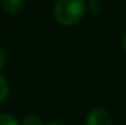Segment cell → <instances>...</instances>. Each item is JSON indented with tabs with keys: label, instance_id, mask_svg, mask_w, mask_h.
Here are the masks:
<instances>
[{
	"label": "cell",
	"instance_id": "obj_7",
	"mask_svg": "<svg viewBox=\"0 0 126 125\" xmlns=\"http://www.w3.org/2000/svg\"><path fill=\"white\" fill-rule=\"evenodd\" d=\"M87 5H89V8H90V12H91L93 15H99L102 11H103V3L98 1V0L90 1Z\"/></svg>",
	"mask_w": 126,
	"mask_h": 125
},
{
	"label": "cell",
	"instance_id": "obj_9",
	"mask_svg": "<svg viewBox=\"0 0 126 125\" xmlns=\"http://www.w3.org/2000/svg\"><path fill=\"white\" fill-rule=\"evenodd\" d=\"M122 47H124V50H125V53H126V35L122 38Z\"/></svg>",
	"mask_w": 126,
	"mask_h": 125
},
{
	"label": "cell",
	"instance_id": "obj_6",
	"mask_svg": "<svg viewBox=\"0 0 126 125\" xmlns=\"http://www.w3.org/2000/svg\"><path fill=\"white\" fill-rule=\"evenodd\" d=\"M23 125H43V121L36 114H28L23 120Z\"/></svg>",
	"mask_w": 126,
	"mask_h": 125
},
{
	"label": "cell",
	"instance_id": "obj_2",
	"mask_svg": "<svg viewBox=\"0 0 126 125\" xmlns=\"http://www.w3.org/2000/svg\"><path fill=\"white\" fill-rule=\"evenodd\" d=\"M86 125H113V118L107 110L95 108L87 114Z\"/></svg>",
	"mask_w": 126,
	"mask_h": 125
},
{
	"label": "cell",
	"instance_id": "obj_3",
	"mask_svg": "<svg viewBox=\"0 0 126 125\" xmlns=\"http://www.w3.org/2000/svg\"><path fill=\"white\" fill-rule=\"evenodd\" d=\"M1 5H3L5 12L11 14V15H16L23 10L24 3L22 0H3Z\"/></svg>",
	"mask_w": 126,
	"mask_h": 125
},
{
	"label": "cell",
	"instance_id": "obj_4",
	"mask_svg": "<svg viewBox=\"0 0 126 125\" xmlns=\"http://www.w3.org/2000/svg\"><path fill=\"white\" fill-rule=\"evenodd\" d=\"M10 93V88H8V83L5 81V78L3 75H0V102L5 101V98L8 97Z\"/></svg>",
	"mask_w": 126,
	"mask_h": 125
},
{
	"label": "cell",
	"instance_id": "obj_1",
	"mask_svg": "<svg viewBox=\"0 0 126 125\" xmlns=\"http://www.w3.org/2000/svg\"><path fill=\"white\" fill-rule=\"evenodd\" d=\"M87 4L82 0H58L54 5V15L58 23L73 26L83 18Z\"/></svg>",
	"mask_w": 126,
	"mask_h": 125
},
{
	"label": "cell",
	"instance_id": "obj_8",
	"mask_svg": "<svg viewBox=\"0 0 126 125\" xmlns=\"http://www.w3.org/2000/svg\"><path fill=\"white\" fill-rule=\"evenodd\" d=\"M4 63H5V53H4V50L0 47V69L4 66Z\"/></svg>",
	"mask_w": 126,
	"mask_h": 125
},
{
	"label": "cell",
	"instance_id": "obj_10",
	"mask_svg": "<svg viewBox=\"0 0 126 125\" xmlns=\"http://www.w3.org/2000/svg\"><path fill=\"white\" fill-rule=\"evenodd\" d=\"M47 125H63V124H59V123H50V124H47Z\"/></svg>",
	"mask_w": 126,
	"mask_h": 125
},
{
	"label": "cell",
	"instance_id": "obj_5",
	"mask_svg": "<svg viewBox=\"0 0 126 125\" xmlns=\"http://www.w3.org/2000/svg\"><path fill=\"white\" fill-rule=\"evenodd\" d=\"M0 125H20L14 116L8 113H0Z\"/></svg>",
	"mask_w": 126,
	"mask_h": 125
}]
</instances>
